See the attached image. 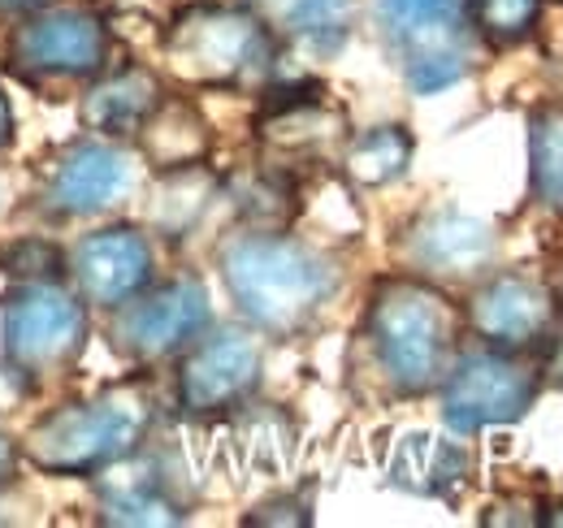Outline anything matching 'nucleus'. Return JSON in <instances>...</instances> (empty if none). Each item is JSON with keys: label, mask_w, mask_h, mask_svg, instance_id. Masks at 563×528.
<instances>
[{"label": "nucleus", "mask_w": 563, "mask_h": 528, "mask_svg": "<svg viewBox=\"0 0 563 528\" xmlns=\"http://www.w3.org/2000/svg\"><path fill=\"white\" fill-rule=\"evenodd\" d=\"M360 360L390 398H424L455 364L460 308L417 273H390L373 286L360 321Z\"/></svg>", "instance_id": "1"}, {"label": "nucleus", "mask_w": 563, "mask_h": 528, "mask_svg": "<svg viewBox=\"0 0 563 528\" xmlns=\"http://www.w3.org/2000/svg\"><path fill=\"white\" fill-rule=\"evenodd\" d=\"M217 268L243 321L269 338L308 333L343 286V268L330 252L278 230H247L225 239Z\"/></svg>", "instance_id": "2"}, {"label": "nucleus", "mask_w": 563, "mask_h": 528, "mask_svg": "<svg viewBox=\"0 0 563 528\" xmlns=\"http://www.w3.org/2000/svg\"><path fill=\"white\" fill-rule=\"evenodd\" d=\"M156 420L152 386L118 382L87 398H70L44 411L22 433V460L44 476H96L131 451H140Z\"/></svg>", "instance_id": "3"}, {"label": "nucleus", "mask_w": 563, "mask_h": 528, "mask_svg": "<svg viewBox=\"0 0 563 528\" xmlns=\"http://www.w3.org/2000/svg\"><path fill=\"white\" fill-rule=\"evenodd\" d=\"M87 304L66 277L13 282L0 299V364L22 391L66 377L87 351Z\"/></svg>", "instance_id": "4"}, {"label": "nucleus", "mask_w": 563, "mask_h": 528, "mask_svg": "<svg viewBox=\"0 0 563 528\" xmlns=\"http://www.w3.org/2000/svg\"><path fill=\"white\" fill-rule=\"evenodd\" d=\"M165 66L191 87H243L265 78L278 57L274 26L234 0H200L174 13L161 40Z\"/></svg>", "instance_id": "5"}, {"label": "nucleus", "mask_w": 563, "mask_h": 528, "mask_svg": "<svg viewBox=\"0 0 563 528\" xmlns=\"http://www.w3.org/2000/svg\"><path fill=\"white\" fill-rule=\"evenodd\" d=\"M377 26L417 96L455 87L473 66L468 0H377Z\"/></svg>", "instance_id": "6"}, {"label": "nucleus", "mask_w": 563, "mask_h": 528, "mask_svg": "<svg viewBox=\"0 0 563 528\" xmlns=\"http://www.w3.org/2000/svg\"><path fill=\"white\" fill-rule=\"evenodd\" d=\"M442 425L451 433H482L494 425L520 420L542 395V369L520 351H468L455 355L451 373L438 386Z\"/></svg>", "instance_id": "7"}, {"label": "nucleus", "mask_w": 563, "mask_h": 528, "mask_svg": "<svg viewBox=\"0 0 563 528\" xmlns=\"http://www.w3.org/2000/svg\"><path fill=\"white\" fill-rule=\"evenodd\" d=\"M109 26L87 4H48L26 13L9 35V66L31 82H91L109 69Z\"/></svg>", "instance_id": "8"}, {"label": "nucleus", "mask_w": 563, "mask_h": 528, "mask_svg": "<svg viewBox=\"0 0 563 528\" xmlns=\"http://www.w3.org/2000/svg\"><path fill=\"white\" fill-rule=\"evenodd\" d=\"M140 161L122 139L82 134L57 147L40 174V208L62 221H82L118 208L135 191Z\"/></svg>", "instance_id": "9"}, {"label": "nucleus", "mask_w": 563, "mask_h": 528, "mask_svg": "<svg viewBox=\"0 0 563 528\" xmlns=\"http://www.w3.org/2000/svg\"><path fill=\"white\" fill-rule=\"evenodd\" d=\"M212 308L200 277H174V282H147L140 295L113 308V351L131 364H161L169 355H183L200 333L209 330Z\"/></svg>", "instance_id": "10"}, {"label": "nucleus", "mask_w": 563, "mask_h": 528, "mask_svg": "<svg viewBox=\"0 0 563 528\" xmlns=\"http://www.w3.org/2000/svg\"><path fill=\"white\" fill-rule=\"evenodd\" d=\"M261 373H265V346L256 330L225 326L200 333L178 360V407L196 420L239 411L256 395Z\"/></svg>", "instance_id": "11"}, {"label": "nucleus", "mask_w": 563, "mask_h": 528, "mask_svg": "<svg viewBox=\"0 0 563 528\" xmlns=\"http://www.w3.org/2000/svg\"><path fill=\"white\" fill-rule=\"evenodd\" d=\"M399 252L408 261V273L433 286H451V282H477L494 264L498 239H494V226L482 217L433 208L404 230Z\"/></svg>", "instance_id": "12"}, {"label": "nucleus", "mask_w": 563, "mask_h": 528, "mask_svg": "<svg viewBox=\"0 0 563 528\" xmlns=\"http://www.w3.org/2000/svg\"><path fill=\"white\" fill-rule=\"evenodd\" d=\"M156 273L152 243L140 226H100L82 234L66 256V277L87 308H118L140 295Z\"/></svg>", "instance_id": "13"}, {"label": "nucleus", "mask_w": 563, "mask_h": 528, "mask_svg": "<svg viewBox=\"0 0 563 528\" xmlns=\"http://www.w3.org/2000/svg\"><path fill=\"white\" fill-rule=\"evenodd\" d=\"M468 326L486 346L529 355L533 346L551 342L555 295L529 273H494L468 299Z\"/></svg>", "instance_id": "14"}, {"label": "nucleus", "mask_w": 563, "mask_h": 528, "mask_svg": "<svg viewBox=\"0 0 563 528\" xmlns=\"http://www.w3.org/2000/svg\"><path fill=\"white\" fill-rule=\"evenodd\" d=\"M96 520L122 528H169L187 520V503L165 460L131 451L126 460L96 472Z\"/></svg>", "instance_id": "15"}, {"label": "nucleus", "mask_w": 563, "mask_h": 528, "mask_svg": "<svg viewBox=\"0 0 563 528\" xmlns=\"http://www.w3.org/2000/svg\"><path fill=\"white\" fill-rule=\"evenodd\" d=\"M256 131H261V147L269 161L303 165V161H321L347 143V113L325 105L317 87L269 91Z\"/></svg>", "instance_id": "16"}, {"label": "nucleus", "mask_w": 563, "mask_h": 528, "mask_svg": "<svg viewBox=\"0 0 563 528\" xmlns=\"http://www.w3.org/2000/svg\"><path fill=\"white\" fill-rule=\"evenodd\" d=\"M161 100H165V87L147 66L104 69L82 91V127L104 139H135Z\"/></svg>", "instance_id": "17"}, {"label": "nucleus", "mask_w": 563, "mask_h": 528, "mask_svg": "<svg viewBox=\"0 0 563 528\" xmlns=\"http://www.w3.org/2000/svg\"><path fill=\"white\" fill-rule=\"evenodd\" d=\"M135 143H140L143 161H152V169L165 174V169L205 165L212 134H209V122L200 118L196 105L165 96V100L147 113V122H143L140 134H135Z\"/></svg>", "instance_id": "18"}, {"label": "nucleus", "mask_w": 563, "mask_h": 528, "mask_svg": "<svg viewBox=\"0 0 563 528\" xmlns=\"http://www.w3.org/2000/svg\"><path fill=\"white\" fill-rule=\"evenodd\" d=\"M395 485H408L417 494H451L468 476V451L455 442H442L433 433H408L390 463Z\"/></svg>", "instance_id": "19"}, {"label": "nucleus", "mask_w": 563, "mask_h": 528, "mask_svg": "<svg viewBox=\"0 0 563 528\" xmlns=\"http://www.w3.org/2000/svg\"><path fill=\"white\" fill-rule=\"evenodd\" d=\"M412 152H417V143H412V134L408 127H373V131L355 134L347 139V147H343V174L352 178L355 187H390V183H399L404 174H408V165H412Z\"/></svg>", "instance_id": "20"}, {"label": "nucleus", "mask_w": 563, "mask_h": 528, "mask_svg": "<svg viewBox=\"0 0 563 528\" xmlns=\"http://www.w3.org/2000/svg\"><path fill=\"white\" fill-rule=\"evenodd\" d=\"M355 13H360L355 0H286L278 9V26L286 31V40L321 57H334L352 40Z\"/></svg>", "instance_id": "21"}, {"label": "nucleus", "mask_w": 563, "mask_h": 528, "mask_svg": "<svg viewBox=\"0 0 563 528\" xmlns=\"http://www.w3.org/2000/svg\"><path fill=\"white\" fill-rule=\"evenodd\" d=\"M529 183L533 199L563 212V105L533 109L529 122Z\"/></svg>", "instance_id": "22"}, {"label": "nucleus", "mask_w": 563, "mask_h": 528, "mask_svg": "<svg viewBox=\"0 0 563 528\" xmlns=\"http://www.w3.org/2000/svg\"><path fill=\"white\" fill-rule=\"evenodd\" d=\"M217 178L205 174V165H187V169H165L161 178V199L152 204V221L165 234H183L205 208H209Z\"/></svg>", "instance_id": "23"}, {"label": "nucleus", "mask_w": 563, "mask_h": 528, "mask_svg": "<svg viewBox=\"0 0 563 528\" xmlns=\"http://www.w3.org/2000/svg\"><path fill=\"white\" fill-rule=\"evenodd\" d=\"M542 0H468V26L490 48H511L533 35Z\"/></svg>", "instance_id": "24"}, {"label": "nucleus", "mask_w": 563, "mask_h": 528, "mask_svg": "<svg viewBox=\"0 0 563 528\" xmlns=\"http://www.w3.org/2000/svg\"><path fill=\"white\" fill-rule=\"evenodd\" d=\"M0 264L9 277L18 282H35V277H66V256L44 243V239H18L0 252Z\"/></svg>", "instance_id": "25"}, {"label": "nucleus", "mask_w": 563, "mask_h": 528, "mask_svg": "<svg viewBox=\"0 0 563 528\" xmlns=\"http://www.w3.org/2000/svg\"><path fill=\"white\" fill-rule=\"evenodd\" d=\"M243 525H312V507L303 503V498H295V494H286V498H269V503H261L252 516H243Z\"/></svg>", "instance_id": "26"}, {"label": "nucleus", "mask_w": 563, "mask_h": 528, "mask_svg": "<svg viewBox=\"0 0 563 528\" xmlns=\"http://www.w3.org/2000/svg\"><path fill=\"white\" fill-rule=\"evenodd\" d=\"M22 463H26V460H22V442H18V438H9V433L0 429V494L18 485Z\"/></svg>", "instance_id": "27"}, {"label": "nucleus", "mask_w": 563, "mask_h": 528, "mask_svg": "<svg viewBox=\"0 0 563 528\" xmlns=\"http://www.w3.org/2000/svg\"><path fill=\"white\" fill-rule=\"evenodd\" d=\"M13 131H18V122H13V105H9V96H4V87H0V152L13 143Z\"/></svg>", "instance_id": "28"}, {"label": "nucleus", "mask_w": 563, "mask_h": 528, "mask_svg": "<svg viewBox=\"0 0 563 528\" xmlns=\"http://www.w3.org/2000/svg\"><path fill=\"white\" fill-rule=\"evenodd\" d=\"M48 4H57V0H0V9L4 13H18V18H26L35 9H48Z\"/></svg>", "instance_id": "29"}, {"label": "nucleus", "mask_w": 563, "mask_h": 528, "mask_svg": "<svg viewBox=\"0 0 563 528\" xmlns=\"http://www.w3.org/2000/svg\"><path fill=\"white\" fill-rule=\"evenodd\" d=\"M547 373H551L555 382H563V342L555 346V351H551V360H547Z\"/></svg>", "instance_id": "30"}, {"label": "nucleus", "mask_w": 563, "mask_h": 528, "mask_svg": "<svg viewBox=\"0 0 563 528\" xmlns=\"http://www.w3.org/2000/svg\"><path fill=\"white\" fill-rule=\"evenodd\" d=\"M234 4H247V9H256V13H261V9H274V13H278L286 0H234Z\"/></svg>", "instance_id": "31"}, {"label": "nucleus", "mask_w": 563, "mask_h": 528, "mask_svg": "<svg viewBox=\"0 0 563 528\" xmlns=\"http://www.w3.org/2000/svg\"><path fill=\"white\" fill-rule=\"evenodd\" d=\"M547 525H563V507H555V512L547 516Z\"/></svg>", "instance_id": "32"}, {"label": "nucleus", "mask_w": 563, "mask_h": 528, "mask_svg": "<svg viewBox=\"0 0 563 528\" xmlns=\"http://www.w3.org/2000/svg\"><path fill=\"white\" fill-rule=\"evenodd\" d=\"M4 204H9V191H4V178H0V212H4Z\"/></svg>", "instance_id": "33"}]
</instances>
